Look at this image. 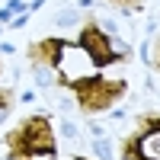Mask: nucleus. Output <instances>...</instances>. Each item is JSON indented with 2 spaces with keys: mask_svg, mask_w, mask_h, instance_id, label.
<instances>
[{
  "mask_svg": "<svg viewBox=\"0 0 160 160\" xmlns=\"http://www.w3.org/2000/svg\"><path fill=\"white\" fill-rule=\"evenodd\" d=\"M7 148V160H22V157H55L58 144H55V131H51V122L45 115H29L22 118L16 128L7 131L3 138Z\"/></svg>",
  "mask_w": 160,
  "mask_h": 160,
  "instance_id": "nucleus-1",
  "label": "nucleus"
},
{
  "mask_svg": "<svg viewBox=\"0 0 160 160\" xmlns=\"http://www.w3.org/2000/svg\"><path fill=\"white\" fill-rule=\"evenodd\" d=\"M61 83L77 96L80 112H87V115L109 112L112 106L128 93V80H112V77H77V80L64 77Z\"/></svg>",
  "mask_w": 160,
  "mask_h": 160,
  "instance_id": "nucleus-2",
  "label": "nucleus"
},
{
  "mask_svg": "<svg viewBox=\"0 0 160 160\" xmlns=\"http://www.w3.org/2000/svg\"><path fill=\"white\" fill-rule=\"evenodd\" d=\"M77 48L96 64V68H109V64H118L122 61V51L112 48V38L102 32V26L96 22H87L77 35Z\"/></svg>",
  "mask_w": 160,
  "mask_h": 160,
  "instance_id": "nucleus-3",
  "label": "nucleus"
},
{
  "mask_svg": "<svg viewBox=\"0 0 160 160\" xmlns=\"http://www.w3.org/2000/svg\"><path fill=\"white\" fill-rule=\"evenodd\" d=\"M71 42H64V38H38V42H32L29 48H26V58H29L35 68H55L61 71V55L68 51Z\"/></svg>",
  "mask_w": 160,
  "mask_h": 160,
  "instance_id": "nucleus-4",
  "label": "nucleus"
},
{
  "mask_svg": "<svg viewBox=\"0 0 160 160\" xmlns=\"http://www.w3.org/2000/svg\"><path fill=\"white\" fill-rule=\"evenodd\" d=\"M122 160H151L148 154L141 151V144H138V135H131L122 141Z\"/></svg>",
  "mask_w": 160,
  "mask_h": 160,
  "instance_id": "nucleus-5",
  "label": "nucleus"
},
{
  "mask_svg": "<svg viewBox=\"0 0 160 160\" xmlns=\"http://www.w3.org/2000/svg\"><path fill=\"white\" fill-rule=\"evenodd\" d=\"M138 128L151 131V135H160V112H148V115H138Z\"/></svg>",
  "mask_w": 160,
  "mask_h": 160,
  "instance_id": "nucleus-6",
  "label": "nucleus"
},
{
  "mask_svg": "<svg viewBox=\"0 0 160 160\" xmlns=\"http://www.w3.org/2000/svg\"><path fill=\"white\" fill-rule=\"evenodd\" d=\"M10 99H13V93H10V90H0V115L10 109Z\"/></svg>",
  "mask_w": 160,
  "mask_h": 160,
  "instance_id": "nucleus-7",
  "label": "nucleus"
},
{
  "mask_svg": "<svg viewBox=\"0 0 160 160\" xmlns=\"http://www.w3.org/2000/svg\"><path fill=\"white\" fill-rule=\"evenodd\" d=\"M154 68H157V71H160V45H157V48H154Z\"/></svg>",
  "mask_w": 160,
  "mask_h": 160,
  "instance_id": "nucleus-8",
  "label": "nucleus"
},
{
  "mask_svg": "<svg viewBox=\"0 0 160 160\" xmlns=\"http://www.w3.org/2000/svg\"><path fill=\"white\" fill-rule=\"evenodd\" d=\"M112 3H135V0H112Z\"/></svg>",
  "mask_w": 160,
  "mask_h": 160,
  "instance_id": "nucleus-9",
  "label": "nucleus"
},
{
  "mask_svg": "<svg viewBox=\"0 0 160 160\" xmlns=\"http://www.w3.org/2000/svg\"><path fill=\"white\" fill-rule=\"evenodd\" d=\"M22 160H38V157H22Z\"/></svg>",
  "mask_w": 160,
  "mask_h": 160,
  "instance_id": "nucleus-10",
  "label": "nucleus"
},
{
  "mask_svg": "<svg viewBox=\"0 0 160 160\" xmlns=\"http://www.w3.org/2000/svg\"><path fill=\"white\" fill-rule=\"evenodd\" d=\"M77 160H87V157H77Z\"/></svg>",
  "mask_w": 160,
  "mask_h": 160,
  "instance_id": "nucleus-11",
  "label": "nucleus"
}]
</instances>
